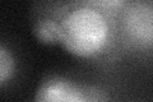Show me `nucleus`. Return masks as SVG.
<instances>
[{
  "mask_svg": "<svg viewBox=\"0 0 153 102\" xmlns=\"http://www.w3.org/2000/svg\"><path fill=\"white\" fill-rule=\"evenodd\" d=\"M33 33L38 41L45 45L60 43V23L52 17H42L33 24Z\"/></svg>",
  "mask_w": 153,
  "mask_h": 102,
  "instance_id": "nucleus-4",
  "label": "nucleus"
},
{
  "mask_svg": "<svg viewBox=\"0 0 153 102\" xmlns=\"http://www.w3.org/2000/svg\"><path fill=\"white\" fill-rule=\"evenodd\" d=\"M60 43L71 55L96 57L101 55L111 40V24L101 9L79 4L59 19Z\"/></svg>",
  "mask_w": 153,
  "mask_h": 102,
  "instance_id": "nucleus-1",
  "label": "nucleus"
},
{
  "mask_svg": "<svg viewBox=\"0 0 153 102\" xmlns=\"http://www.w3.org/2000/svg\"><path fill=\"white\" fill-rule=\"evenodd\" d=\"M35 102H87V87L64 75H49L38 84Z\"/></svg>",
  "mask_w": 153,
  "mask_h": 102,
  "instance_id": "nucleus-3",
  "label": "nucleus"
},
{
  "mask_svg": "<svg viewBox=\"0 0 153 102\" xmlns=\"http://www.w3.org/2000/svg\"><path fill=\"white\" fill-rule=\"evenodd\" d=\"M87 102H108L106 96L100 88L87 87Z\"/></svg>",
  "mask_w": 153,
  "mask_h": 102,
  "instance_id": "nucleus-6",
  "label": "nucleus"
},
{
  "mask_svg": "<svg viewBox=\"0 0 153 102\" xmlns=\"http://www.w3.org/2000/svg\"><path fill=\"white\" fill-rule=\"evenodd\" d=\"M17 69V60L8 46L0 43V86L9 82Z\"/></svg>",
  "mask_w": 153,
  "mask_h": 102,
  "instance_id": "nucleus-5",
  "label": "nucleus"
},
{
  "mask_svg": "<svg viewBox=\"0 0 153 102\" xmlns=\"http://www.w3.org/2000/svg\"><path fill=\"white\" fill-rule=\"evenodd\" d=\"M121 31L131 45L151 48L153 43V5L151 1H129L121 9Z\"/></svg>",
  "mask_w": 153,
  "mask_h": 102,
  "instance_id": "nucleus-2",
  "label": "nucleus"
}]
</instances>
